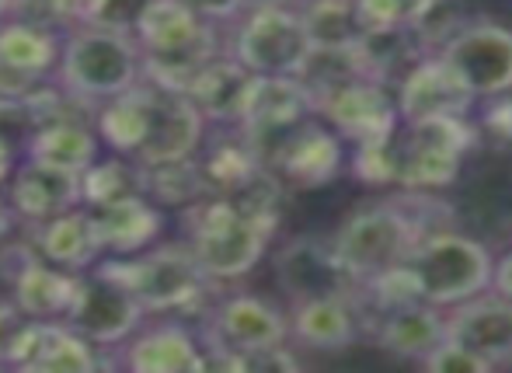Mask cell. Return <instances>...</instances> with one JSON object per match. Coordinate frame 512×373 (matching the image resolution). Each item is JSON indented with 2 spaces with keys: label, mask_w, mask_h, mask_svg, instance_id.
Returning <instances> with one entry per match:
<instances>
[{
  "label": "cell",
  "mask_w": 512,
  "mask_h": 373,
  "mask_svg": "<svg viewBox=\"0 0 512 373\" xmlns=\"http://www.w3.org/2000/svg\"><path fill=\"white\" fill-rule=\"evenodd\" d=\"M276 224L279 210L234 196H199L196 203L182 206L185 245L213 283L248 276L262 262Z\"/></svg>",
  "instance_id": "cell-1"
},
{
  "label": "cell",
  "mask_w": 512,
  "mask_h": 373,
  "mask_svg": "<svg viewBox=\"0 0 512 373\" xmlns=\"http://www.w3.org/2000/svg\"><path fill=\"white\" fill-rule=\"evenodd\" d=\"M133 39L143 53V81L185 91L203 63L223 53L220 28L199 18L185 0H147L133 21Z\"/></svg>",
  "instance_id": "cell-2"
},
{
  "label": "cell",
  "mask_w": 512,
  "mask_h": 373,
  "mask_svg": "<svg viewBox=\"0 0 512 373\" xmlns=\"http://www.w3.org/2000/svg\"><path fill=\"white\" fill-rule=\"evenodd\" d=\"M143 77V53L133 32L105 25H74L63 32L60 60L49 81L98 105L129 91Z\"/></svg>",
  "instance_id": "cell-3"
},
{
  "label": "cell",
  "mask_w": 512,
  "mask_h": 373,
  "mask_svg": "<svg viewBox=\"0 0 512 373\" xmlns=\"http://www.w3.org/2000/svg\"><path fill=\"white\" fill-rule=\"evenodd\" d=\"M115 279L133 290L147 314H185L203 307L213 279L199 269L196 255L185 241L175 245H150L136 255L98 258Z\"/></svg>",
  "instance_id": "cell-4"
},
{
  "label": "cell",
  "mask_w": 512,
  "mask_h": 373,
  "mask_svg": "<svg viewBox=\"0 0 512 373\" xmlns=\"http://www.w3.org/2000/svg\"><path fill=\"white\" fill-rule=\"evenodd\" d=\"M405 269L418 290V300L432 307H453L460 300H471L492 283L488 248L453 231L425 234L408 251Z\"/></svg>",
  "instance_id": "cell-5"
},
{
  "label": "cell",
  "mask_w": 512,
  "mask_h": 373,
  "mask_svg": "<svg viewBox=\"0 0 512 373\" xmlns=\"http://www.w3.org/2000/svg\"><path fill=\"white\" fill-rule=\"evenodd\" d=\"M422 238V227L411 220L405 199H387V203H370L349 213L331 238V245L359 283V279L377 276L391 265H401Z\"/></svg>",
  "instance_id": "cell-6"
},
{
  "label": "cell",
  "mask_w": 512,
  "mask_h": 373,
  "mask_svg": "<svg viewBox=\"0 0 512 373\" xmlns=\"http://www.w3.org/2000/svg\"><path fill=\"white\" fill-rule=\"evenodd\" d=\"M310 35L297 7L255 4L234 21V39L227 53L248 74L300 77L310 56Z\"/></svg>",
  "instance_id": "cell-7"
},
{
  "label": "cell",
  "mask_w": 512,
  "mask_h": 373,
  "mask_svg": "<svg viewBox=\"0 0 512 373\" xmlns=\"http://www.w3.org/2000/svg\"><path fill=\"white\" fill-rule=\"evenodd\" d=\"M286 339H290V321L283 318V311H276L269 300L255 297V293H234V297L216 300L206 311L203 332H199L206 367L227 370L234 356L283 346Z\"/></svg>",
  "instance_id": "cell-8"
},
{
  "label": "cell",
  "mask_w": 512,
  "mask_h": 373,
  "mask_svg": "<svg viewBox=\"0 0 512 373\" xmlns=\"http://www.w3.org/2000/svg\"><path fill=\"white\" fill-rule=\"evenodd\" d=\"M63 321L77 328L88 342H95L102 353H112L147 321V311L122 279H115L102 262H95L77 276L74 300Z\"/></svg>",
  "instance_id": "cell-9"
},
{
  "label": "cell",
  "mask_w": 512,
  "mask_h": 373,
  "mask_svg": "<svg viewBox=\"0 0 512 373\" xmlns=\"http://www.w3.org/2000/svg\"><path fill=\"white\" fill-rule=\"evenodd\" d=\"M258 161L290 189H317L328 185L342 168V140L321 123H304L283 129V133L248 140Z\"/></svg>",
  "instance_id": "cell-10"
},
{
  "label": "cell",
  "mask_w": 512,
  "mask_h": 373,
  "mask_svg": "<svg viewBox=\"0 0 512 373\" xmlns=\"http://www.w3.org/2000/svg\"><path fill=\"white\" fill-rule=\"evenodd\" d=\"M439 60L467 84L474 98L512 91V32L492 21H467L443 49Z\"/></svg>",
  "instance_id": "cell-11"
},
{
  "label": "cell",
  "mask_w": 512,
  "mask_h": 373,
  "mask_svg": "<svg viewBox=\"0 0 512 373\" xmlns=\"http://www.w3.org/2000/svg\"><path fill=\"white\" fill-rule=\"evenodd\" d=\"M81 272L60 269L46 262L28 241L7 245L0 251V279L11 286L14 304L32 321H63L77 290Z\"/></svg>",
  "instance_id": "cell-12"
},
{
  "label": "cell",
  "mask_w": 512,
  "mask_h": 373,
  "mask_svg": "<svg viewBox=\"0 0 512 373\" xmlns=\"http://www.w3.org/2000/svg\"><path fill=\"white\" fill-rule=\"evenodd\" d=\"M276 283L293 304L317 297H356V279L331 241L300 234L276 251Z\"/></svg>",
  "instance_id": "cell-13"
},
{
  "label": "cell",
  "mask_w": 512,
  "mask_h": 373,
  "mask_svg": "<svg viewBox=\"0 0 512 373\" xmlns=\"http://www.w3.org/2000/svg\"><path fill=\"white\" fill-rule=\"evenodd\" d=\"M314 116L335 126V133L349 136L356 143L384 140L398 126V105L387 95V88L370 77H349L335 88L314 95Z\"/></svg>",
  "instance_id": "cell-14"
},
{
  "label": "cell",
  "mask_w": 512,
  "mask_h": 373,
  "mask_svg": "<svg viewBox=\"0 0 512 373\" xmlns=\"http://www.w3.org/2000/svg\"><path fill=\"white\" fill-rule=\"evenodd\" d=\"M108 367L133 373H192L206 370V353L192 328H185L182 321H161L140 325L122 346H115Z\"/></svg>",
  "instance_id": "cell-15"
},
{
  "label": "cell",
  "mask_w": 512,
  "mask_h": 373,
  "mask_svg": "<svg viewBox=\"0 0 512 373\" xmlns=\"http://www.w3.org/2000/svg\"><path fill=\"white\" fill-rule=\"evenodd\" d=\"M203 136H206V119L185 91L150 84V133L143 140V147L136 150L133 161L164 164V161H182V157H196Z\"/></svg>",
  "instance_id": "cell-16"
},
{
  "label": "cell",
  "mask_w": 512,
  "mask_h": 373,
  "mask_svg": "<svg viewBox=\"0 0 512 373\" xmlns=\"http://www.w3.org/2000/svg\"><path fill=\"white\" fill-rule=\"evenodd\" d=\"M91 231L102 248V255H136V251H147L157 245L164 234V206H157L150 196L136 192L126 199H112L102 206H88Z\"/></svg>",
  "instance_id": "cell-17"
},
{
  "label": "cell",
  "mask_w": 512,
  "mask_h": 373,
  "mask_svg": "<svg viewBox=\"0 0 512 373\" xmlns=\"http://www.w3.org/2000/svg\"><path fill=\"white\" fill-rule=\"evenodd\" d=\"M394 105H398V116L415 123V119H432V116H467L474 105V95L436 53V56H422V60H415L405 70L398 88V102Z\"/></svg>",
  "instance_id": "cell-18"
},
{
  "label": "cell",
  "mask_w": 512,
  "mask_h": 373,
  "mask_svg": "<svg viewBox=\"0 0 512 373\" xmlns=\"http://www.w3.org/2000/svg\"><path fill=\"white\" fill-rule=\"evenodd\" d=\"M4 199L18 217V224H39V220L81 206V175L21 157L18 168L7 178Z\"/></svg>",
  "instance_id": "cell-19"
},
{
  "label": "cell",
  "mask_w": 512,
  "mask_h": 373,
  "mask_svg": "<svg viewBox=\"0 0 512 373\" xmlns=\"http://www.w3.org/2000/svg\"><path fill=\"white\" fill-rule=\"evenodd\" d=\"M310 116H314V105H310V91L300 77L255 74L237 129L244 133V140H262V136L283 133V129L304 123Z\"/></svg>",
  "instance_id": "cell-20"
},
{
  "label": "cell",
  "mask_w": 512,
  "mask_h": 373,
  "mask_svg": "<svg viewBox=\"0 0 512 373\" xmlns=\"http://www.w3.org/2000/svg\"><path fill=\"white\" fill-rule=\"evenodd\" d=\"M453 307L457 311L446 318V339L460 342L492 367L512 360V300L495 293V297L460 300Z\"/></svg>",
  "instance_id": "cell-21"
},
{
  "label": "cell",
  "mask_w": 512,
  "mask_h": 373,
  "mask_svg": "<svg viewBox=\"0 0 512 373\" xmlns=\"http://www.w3.org/2000/svg\"><path fill=\"white\" fill-rule=\"evenodd\" d=\"M98 367H108L102 349L67 321H35L18 360V370L32 373H88Z\"/></svg>",
  "instance_id": "cell-22"
},
{
  "label": "cell",
  "mask_w": 512,
  "mask_h": 373,
  "mask_svg": "<svg viewBox=\"0 0 512 373\" xmlns=\"http://www.w3.org/2000/svg\"><path fill=\"white\" fill-rule=\"evenodd\" d=\"M28 245L39 251L46 262L60 265L70 272H84L102 258V248L91 231L88 206H74V210H63L49 220L39 224H28Z\"/></svg>",
  "instance_id": "cell-23"
},
{
  "label": "cell",
  "mask_w": 512,
  "mask_h": 373,
  "mask_svg": "<svg viewBox=\"0 0 512 373\" xmlns=\"http://www.w3.org/2000/svg\"><path fill=\"white\" fill-rule=\"evenodd\" d=\"M251 77L255 74H248V70L223 49V53H216L209 63H203V70L192 77L185 95L203 112L206 123L237 126V119H241V112H244V102H248Z\"/></svg>",
  "instance_id": "cell-24"
},
{
  "label": "cell",
  "mask_w": 512,
  "mask_h": 373,
  "mask_svg": "<svg viewBox=\"0 0 512 373\" xmlns=\"http://www.w3.org/2000/svg\"><path fill=\"white\" fill-rule=\"evenodd\" d=\"M21 154L28 161L81 175V171H88L102 157V140H98L91 123H81V119H53V123H39L25 136Z\"/></svg>",
  "instance_id": "cell-25"
},
{
  "label": "cell",
  "mask_w": 512,
  "mask_h": 373,
  "mask_svg": "<svg viewBox=\"0 0 512 373\" xmlns=\"http://www.w3.org/2000/svg\"><path fill=\"white\" fill-rule=\"evenodd\" d=\"M63 32L53 25H42L32 18L7 14L0 18V63L18 74H28L35 81H49L60 60Z\"/></svg>",
  "instance_id": "cell-26"
},
{
  "label": "cell",
  "mask_w": 512,
  "mask_h": 373,
  "mask_svg": "<svg viewBox=\"0 0 512 373\" xmlns=\"http://www.w3.org/2000/svg\"><path fill=\"white\" fill-rule=\"evenodd\" d=\"M290 335L307 349H321V353H338V349L352 346L359 335V311L352 297H317L293 304Z\"/></svg>",
  "instance_id": "cell-27"
},
{
  "label": "cell",
  "mask_w": 512,
  "mask_h": 373,
  "mask_svg": "<svg viewBox=\"0 0 512 373\" xmlns=\"http://www.w3.org/2000/svg\"><path fill=\"white\" fill-rule=\"evenodd\" d=\"M91 123H95L98 140L112 154H122L133 161L136 150L143 147V140L150 133V84L140 77L129 91L98 102Z\"/></svg>",
  "instance_id": "cell-28"
},
{
  "label": "cell",
  "mask_w": 512,
  "mask_h": 373,
  "mask_svg": "<svg viewBox=\"0 0 512 373\" xmlns=\"http://www.w3.org/2000/svg\"><path fill=\"white\" fill-rule=\"evenodd\" d=\"M443 335H446V318L439 314V307L425 304V300L387 311L377 328V342L387 353L418 363L436 349V342H443Z\"/></svg>",
  "instance_id": "cell-29"
},
{
  "label": "cell",
  "mask_w": 512,
  "mask_h": 373,
  "mask_svg": "<svg viewBox=\"0 0 512 373\" xmlns=\"http://www.w3.org/2000/svg\"><path fill=\"white\" fill-rule=\"evenodd\" d=\"M359 63V74L370 77V81L387 84L391 77H405V70L415 60H422V46L418 39L411 35L408 25H377V28H366L359 35V42L352 46Z\"/></svg>",
  "instance_id": "cell-30"
},
{
  "label": "cell",
  "mask_w": 512,
  "mask_h": 373,
  "mask_svg": "<svg viewBox=\"0 0 512 373\" xmlns=\"http://www.w3.org/2000/svg\"><path fill=\"white\" fill-rule=\"evenodd\" d=\"M300 18L314 49H352L366 32L356 0H304Z\"/></svg>",
  "instance_id": "cell-31"
},
{
  "label": "cell",
  "mask_w": 512,
  "mask_h": 373,
  "mask_svg": "<svg viewBox=\"0 0 512 373\" xmlns=\"http://www.w3.org/2000/svg\"><path fill=\"white\" fill-rule=\"evenodd\" d=\"M140 168L143 196H150L157 206H189L199 196H206L203 175H199L196 157H182V161H164V164H136Z\"/></svg>",
  "instance_id": "cell-32"
},
{
  "label": "cell",
  "mask_w": 512,
  "mask_h": 373,
  "mask_svg": "<svg viewBox=\"0 0 512 373\" xmlns=\"http://www.w3.org/2000/svg\"><path fill=\"white\" fill-rule=\"evenodd\" d=\"M143 192L140 168L122 154L98 157L88 171H81V206H102L112 199H126Z\"/></svg>",
  "instance_id": "cell-33"
},
{
  "label": "cell",
  "mask_w": 512,
  "mask_h": 373,
  "mask_svg": "<svg viewBox=\"0 0 512 373\" xmlns=\"http://www.w3.org/2000/svg\"><path fill=\"white\" fill-rule=\"evenodd\" d=\"M405 25L418 39L422 53L443 49L467 25V4L464 0H415Z\"/></svg>",
  "instance_id": "cell-34"
},
{
  "label": "cell",
  "mask_w": 512,
  "mask_h": 373,
  "mask_svg": "<svg viewBox=\"0 0 512 373\" xmlns=\"http://www.w3.org/2000/svg\"><path fill=\"white\" fill-rule=\"evenodd\" d=\"M356 175L370 185H387L398 182V143H394V133L384 136V140H370V143H356Z\"/></svg>",
  "instance_id": "cell-35"
},
{
  "label": "cell",
  "mask_w": 512,
  "mask_h": 373,
  "mask_svg": "<svg viewBox=\"0 0 512 373\" xmlns=\"http://www.w3.org/2000/svg\"><path fill=\"white\" fill-rule=\"evenodd\" d=\"M32 325L35 321L14 300H0V367H18Z\"/></svg>",
  "instance_id": "cell-36"
},
{
  "label": "cell",
  "mask_w": 512,
  "mask_h": 373,
  "mask_svg": "<svg viewBox=\"0 0 512 373\" xmlns=\"http://www.w3.org/2000/svg\"><path fill=\"white\" fill-rule=\"evenodd\" d=\"M422 367L432 373H485V370H492V363L481 360L478 353H471V349H464L460 342L443 335V342H436V349L425 356Z\"/></svg>",
  "instance_id": "cell-37"
},
{
  "label": "cell",
  "mask_w": 512,
  "mask_h": 373,
  "mask_svg": "<svg viewBox=\"0 0 512 373\" xmlns=\"http://www.w3.org/2000/svg\"><path fill=\"white\" fill-rule=\"evenodd\" d=\"M143 7H147V0H95L84 25H105V28L133 32V21L140 18Z\"/></svg>",
  "instance_id": "cell-38"
},
{
  "label": "cell",
  "mask_w": 512,
  "mask_h": 373,
  "mask_svg": "<svg viewBox=\"0 0 512 373\" xmlns=\"http://www.w3.org/2000/svg\"><path fill=\"white\" fill-rule=\"evenodd\" d=\"M415 0H356V11L363 28L377 25H405Z\"/></svg>",
  "instance_id": "cell-39"
},
{
  "label": "cell",
  "mask_w": 512,
  "mask_h": 373,
  "mask_svg": "<svg viewBox=\"0 0 512 373\" xmlns=\"http://www.w3.org/2000/svg\"><path fill=\"white\" fill-rule=\"evenodd\" d=\"M32 129L35 119L25 98H0V136H7V140H14L21 147Z\"/></svg>",
  "instance_id": "cell-40"
},
{
  "label": "cell",
  "mask_w": 512,
  "mask_h": 373,
  "mask_svg": "<svg viewBox=\"0 0 512 373\" xmlns=\"http://www.w3.org/2000/svg\"><path fill=\"white\" fill-rule=\"evenodd\" d=\"M192 11L199 14L209 25H234L244 11H248V0H185Z\"/></svg>",
  "instance_id": "cell-41"
},
{
  "label": "cell",
  "mask_w": 512,
  "mask_h": 373,
  "mask_svg": "<svg viewBox=\"0 0 512 373\" xmlns=\"http://www.w3.org/2000/svg\"><path fill=\"white\" fill-rule=\"evenodd\" d=\"M485 123L492 129L495 136H502V140H512V95H495L492 105H488L485 112Z\"/></svg>",
  "instance_id": "cell-42"
},
{
  "label": "cell",
  "mask_w": 512,
  "mask_h": 373,
  "mask_svg": "<svg viewBox=\"0 0 512 373\" xmlns=\"http://www.w3.org/2000/svg\"><path fill=\"white\" fill-rule=\"evenodd\" d=\"M492 286L499 297L512 300V251H506L499 262H492Z\"/></svg>",
  "instance_id": "cell-43"
},
{
  "label": "cell",
  "mask_w": 512,
  "mask_h": 373,
  "mask_svg": "<svg viewBox=\"0 0 512 373\" xmlns=\"http://www.w3.org/2000/svg\"><path fill=\"white\" fill-rule=\"evenodd\" d=\"M18 154H21L18 143L7 140V136H0V185H7V178H11V171L18 168Z\"/></svg>",
  "instance_id": "cell-44"
},
{
  "label": "cell",
  "mask_w": 512,
  "mask_h": 373,
  "mask_svg": "<svg viewBox=\"0 0 512 373\" xmlns=\"http://www.w3.org/2000/svg\"><path fill=\"white\" fill-rule=\"evenodd\" d=\"M14 227H18V217H14V210H11V206H7V199L0 196V241L11 238Z\"/></svg>",
  "instance_id": "cell-45"
},
{
  "label": "cell",
  "mask_w": 512,
  "mask_h": 373,
  "mask_svg": "<svg viewBox=\"0 0 512 373\" xmlns=\"http://www.w3.org/2000/svg\"><path fill=\"white\" fill-rule=\"evenodd\" d=\"M255 4H272V7H293V4H300V0H248V7H255Z\"/></svg>",
  "instance_id": "cell-46"
},
{
  "label": "cell",
  "mask_w": 512,
  "mask_h": 373,
  "mask_svg": "<svg viewBox=\"0 0 512 373\" xmlns=\"http://www.w3.org/2000/svg\"><path fill=\"white\" fill-rule=\"evenodd\" d=\"M11 7H14V0H0V18H7V14H11Z\"/></svg>",
  "instance_id": "cell-47"
}]
</instances>
